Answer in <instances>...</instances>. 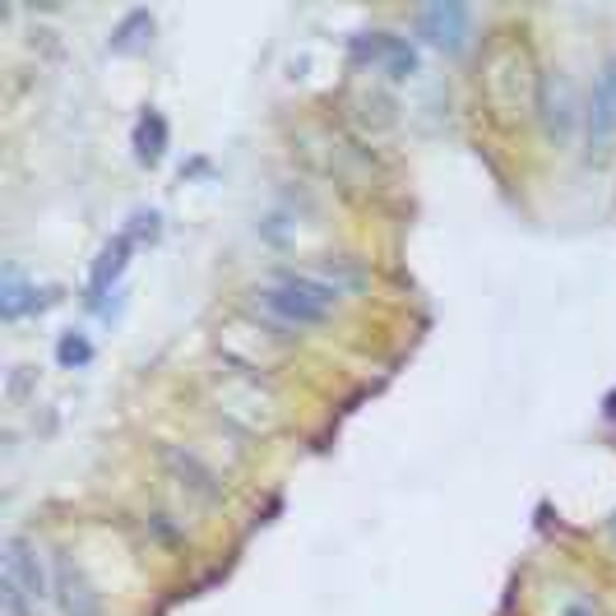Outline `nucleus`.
Returning a JSON list of instances; mask_svg holds the SVG:
<instances>
[{
	"instance_id": "nucleus-1",
	"label": "nucleus",
	"mask_w": 616,
	"mask_h": 616,
	"mask_svg": "<svg viewBox=\"0 0 616 616\" xmlns=\"http://www.w3.org/2000/svg\"><path fill=\"white\" fill-rule=\"evenodd\" d=\"M338 287L320 274H279L264 287H256V306L260 316H269L279 330H311V324H324L338 306Z\"/></svg>"
},
{
	"instance_id": "nucleus-2",
	"label": "nucleus",
	"mask_w": 616,
	"mask_h": 616,
	"mask_svg": "<svg viewBox=\"0 0 616 616\" xmlns=\"http://www.w3.org/2000/svg\"><path fill=\"white\" fill-rule=\"evenodd\" d=\"M482 94H486V102H492V112L501 121H519V116L538 112L542 79L533 70L529 47H519V42L496 47L492 57H486V65H482Z\"/></svg>"
},
{
	"instance_id": "nucleus-3",
	"label": "nucleus",
	"mask_w": 616,
	"mask_h": 616,
	"mask_svg": "<svg viewBox=\"0 0 616 616\" xmlns=\"http://www.w3.org/2000/svg\"><path fill=\"white\" fill-rule=\"evenodd\" d=\"M47 597L51 584L38 547L20 533L5 538V547H0V603H5V616H38Z\"/></svg>"
},
{
	"instance_id": "nucleus-4",
	"label": "nucleus",
	"mask_w": 616,
	"mask_h": 616,
	"mask_svg": "<svg viewBox=\"0 0 616 616\" xmlns=\"http://www.w3.org/2000/svg\"><path fill=\"white\" fill-rule=\"evenodd\" d=\"M213 404H219L223 418L232 427H242L246 436H269V431L279 427V398L256 371L237 367V371L219 375L213 380Z\"/></svg>"
},
{
	"instance_id": "nucleus-5",
	"label": "nucleus",
	"mask_w": 616,
	"mask_h": 616,
	"mask_svg": "<svg viewBox=\"0 0 616 616\" xmlns=\"http://www.w3.org/2000/svg\"><path fill=\"white\" fill-rule=\"evenodd\" d=\"M418 33L445 57H459L468 38H473V14H468V5H455V0H436V5L418 14Z\"/></svg>"
},
{
	"instance_id": "nucleus-6",
	"label": "nucleus",
	"mask_w": 616,
	"mask_h": 616,
	"mask_svg": "<svg viewBox=\"0 0 616 616\" xmlns=\"http://www.w3.org/2000/svg\"><path fill=\"white\" fill-rule=\"evenodd\" d=\"M353 57L385 65V75L394 84H404V79L418 75V51H412L408 38H394V33H361V38L353 42Z\"/></svg>"
},
{
	"instance_id": "nucleus-7",
	"label": "nucleus",
	"mask_w": 616,
	"mask_h": 616,
	"mask_svg": "<svg viewBox=\"0 0 616 616\" xmlns=\"http://www.w3.org/2000/svg\"><path fill=\"white\" fill-rule=\"evenodd\" d=\"M162 464H168V473L186 486L190 496H199L205 505H219L223 496H227V486H223V478L213 473V468L195 455V449H181V445H168L162 449Z\"/></svg>"
},
{
	"instance_id": "nucleus-8",
	"label": "nucleus",
	"mask_w": 616,
	"mask_h": 616,
	"mask_svg": "<svg viewBox=\"0 0 616 616\" xmlns=\"http://www.w3.org/2000/svg\"><path fill=\"white\" fill-rule=\"evenodd\" d=\"M51 597H57L61 616H102V603L88 575L75 566L70 556H57V570H51Z\"/></svg>"
},
{
	"instance_id": "nucleus-9",
	"label": "nucleus",
	"mask_w": 616,
	"mask_h": 616,
	"mask_svg": "<svg viewBox=\"0 0 616 616\" xmlns=\"http://www.w3.org/2000/svg\"><path fill=\"white\" fill-rule=\"evenodd\" d=\"M538 112H542V125H547L552 139H570V131L579 125V102H575L570 75H542Z\"/></svg>"
},
{
	"instance_id": "nucleus-10",
	"label": "nucleus",
	"mask_w": 616,
	"mask_h": 616,
	"mask_svg": "<svg viewBox=\"0 0 616 616\" xmlns=\"http://www.w3.org/2000/svg\"><path fill=\"white\" fill-rule=\"evenodd\" d=\"M584 121H589V139L593 144H607L616 135V57H607L603 70H597V84H593Z\"/></svg>"
},
{
	"instance_id": "nucleus-11",
	"label": "nucleus",
	"mask_w": 616,
	"mask_h": 616,
	"mask_svg": "<svg viewBox=\"0 0 616 616\" xmlns=\"http://www.w3.org/2000/svg\"><path fill=\"white\" fill-rule=\"evenodd\" d=\"M131 250H135V237L131 232H121V237H112L102 246V256L94 264V279H88V301L102 311V297H107V287H112L121 274H125V264H131Z\"/></svg>"
},
{
	"instance_id": "nucleus-12",
	"label": "nucleus",
	"mask_w": 616,
	"mask_h": 616,
	"mask_svg": "<svg viewBox=\"0 0 616 616\" xmlns=\"http://www.w3.org/2000/svg\"><path fill=\"white\" fill-rule=\"evenodd\" d=\"M47 301H51L47 287L28 283L14 264L5 269V283H0V316H5V320H20V316H28V311H42Z\"/></svg>"
},
{
	"instance_id": "nucleus-13",
	"label": "nucleus",
	"mask_w": 616,
	"mask_h": 616,
	"mask_svg": "<svg viewBox=\"0 0 616 616\" xmlns=\"http://www.w3.org/2000/svg\"><path fill=\"white\" fill-rule=\"evenodd\" d=\"M162 153H168V121H162V112H144L135 121V158L144 162V168H158Z\"/></svg>"
},
{
	"instance_id": "nucleus-14",
	"label": "nucleus",
	"mask_w": 616,
	"mask_h": 616,
	"mask_svg": "<svg viewBox=\"0 0 616 616\" xmlns=\"http://www.w3.org/2000/svg\"><path fill=\"white\" fill-rule=\"evenodd\" d=\"M149 38H153V14L149 10H131L112 33V51H125V57H131V51L149 47Z\"/></svg>"
},
{
	"instance_id": "nucleus-15",
	"label": "nucleus",
	"mask_w": 616,
	"mask_h": 616,
	"mask_svg": "<svg viewBox=\"0 0 616 616\" xmlns=\"http://www.w3.org/2000/svg\"><path fill=\"white\" fill-rule=\"evenodd\" d=\"M320 279H330L338 293H353V287H367V269H357L353 260H334V264H320L316 269Z\"/></svg>"
},
{
	"instance_id": "nucleus-16",
	"label": "nucleus",
	"mask_w": 616,
	"mask_h": 616,
	"mask_svg": "<svg viewBox=\"0 0 616 616\" xmlns=\"http://www.w3.org/2000/svg\"><path fill=\"white\" fill-rule=\"evenodd\" d=\"M88 357H94V343H88L84 334H75V330H70V334H61V343H57V361H61L65 371L84 367Z\"/></svg>"
},
{
	"instance_id": "nucleus-17",
	"label": "nucleus",
	"mask_w": 616,
	"mask_h": 616,
	"mask_svg": "<svg viewBox=\"0 0 616 616\" xmlns=\"http://www.w3.org/2000/svg\"><path fill=\"white\" fill-rule=\"evenodd\" d=\"M131 237H135V242H153V237H158V213H135Z\"/></svg>"
},
{
	"instance_id": "nucleus-18",
	"label": "nucleus",
	"mask_w": 616,
	"mask_h": 616,
	"mask_svg": "<svg viewBox=\"0 0 616 616\" xmlns=\"http://www.w3.org/2000/svg\"><path fill=\"white\" fill-rule=\"evenodd\" d=\"M560 616H597V607L589 603V597H566V603H560Z\"/></svg>"
},
{
	"instance_id": "nucleus-19",
	"label": "nucleus",
	"mask_w": 616,
	"mask_h": 616,
	"mask_svg": "<svg viewBox=\"0 0 616 616\" xmlns=\"http://www.w3.org/2000/svg\"><path fill=\"white\" fill-rule=\"evenodd\" d=\"M612 533H616V519H612Z\"/></svg>"
}]
</instances>
